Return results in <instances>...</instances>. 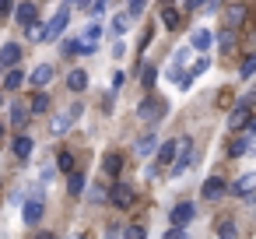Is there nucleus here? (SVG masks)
<instances>
[{
    "label": "nucleus",
    "mask_w": 256,
    "mask_h": 239,
    "mask_svg": "<svg viewBox=\"0 0 256 239\" xmlns=\"http://www.w3.org/2000/svg\"><path fill=\"white\" fill-rule=\"evenodd\" d=\"M252 190H256V172H246L232 183V193H238V197H249Z\"/></svg>",
    "instance_id": "15"
},
{
    "label": "nucleus",
    "mask_w": 256,
    "mask_h": 239,
    "mask_svg": "<svg viewBox=\"0 0 256 239\" xmlns=\"http://www.w3.org/2000/svg\"><path fill=\"white\" fill-rule=\"evenodd\" d=\"M81 113H84V106H81V102H74L67 113H56V116H53V123H50V134H53V137H64V134L74 127V120H78Z\"/></svg>",
    "instance_id": "1"
},
{
    "label": "nucleus",
    "mask_w": 256,
    "mask_h": 239,
    "mask_svg": "<svg viewBox=\"0 0 256 239\" xmlns=\"http://www.w3.org/2000/svg\"><path fill=\"white\" fill-rule=\"evenodd\" d=\"M154 81H158V67H151V64H148V67H144V74H140V85H144V88H151Z\"/></svg>",
    "instance_id": "30"
},
{
    "label": "nucleus",
    "mask_w": 256,
    "mask_h": 239,
    "mask_svg": "<svg viewBox=\"0 0 256 239\" xmlns=\"http://www.w3.org/2000/svg\"><path fill=\"white\" fill-rule=\"evenodd\" d=\"M109 200H112L120 211H126V207H134L137 193H134V186H126V183H112V186H109Z\"/></svg>",
    "instance_id": "2"
},
{
    "label": "nucleus",
    "mask_w": 256,
    "mask_h": 239,
    "mask_svg": "<svg viewBox=\"0 0 256 239\" xmlns=\"http://www.w3.org/2000/svg\"><path fill=\"white\" fill-rule=\"evenodd\" d=\"M120 169H123V158H120L116 151H109V155L102 158V172H106L109 179H116V176H120Z\"/></svg>",
    "instance_id": "18"
},
{
    "label": "nucleus",
    "mask_w": 256,
    "mask_h": 239,
    "mask_svg": "<svg viewBox=\"0 0 256 239\" xmlns=\"http://www.w3.org/2000/svg\"><path fill=\"white\" fill-rule=\"evenodd\" d=\"M42 211H46V204H42V200H36V197H28V200H25V207H22L25 225H36V221L42 218Z\"/></svg>",
    "instance_id": "11"
},
{
    "label": "nucleus",
    "mask_w": 256,
    "mask_h": 239,
    "mask_svg": "<svg viewBox=\"0 0 256 239\" xmlns=\"http://www.w3.org/2000/svg\"><path fill=\"white\" fill-rule=\"evenodd\" d=\"M238 74H242V78H246V81H249V78H252V74H256V53H252V57H249V60H246V64H242V71H238Z\"/></svg>",
    "instance_id": "34"
},
{
    "label": "nucleus",
    "mask_w": 256,
    "mask_h": 239,
    "mask_svg": "<svg viewBox=\"0 0 256 239\" xmlns=\"http://www.w3.org/2000/svg\"><path fill=\"white\" fill-rule=\"evenodd\" d=\"M224 190H228V186H224V179H221V176H210V179L204 183V200H218Z\"/></svg>",
    "instance_id": "17"
},
{
    "label": "nucleus",
    "mask_w": 256,
    "mask_h": 239,
    "mask_svg": "<svg viewBox=\"0 0 256 239\" xmlns=\"http://www.w3.org/2000/svg\"><path fill=\"white\" fill-rule=\"evenodd\" d=\"M84 186H88L84 172H70V179H67V193H70V197H78V193H84Z\"/></svg>",
    "instance_id": "22"
},
{
    "label": "nucleus",
    "mask_w": 256,
    "mask_h": 239,
    "mask_svg": "<svg viewBox=\"0 0 256 239\" xmlns=\"http://www.w3.org/2000/svg\"><path fill=\"white\" fill-rule=\"evenodd\" d=\"M11 148H14V155H18V158H32V148H36V144H32V137H28V134H22V137H14V144H11Z\"/></svg>",
    "instance_id": "21"
},
{
    "label": "nucleus",
    "mask_w": 256,
    "mask_h": 239,
    "mask_svg": "<svg viewBox=\"0 0 256 239\" xmlns=\"http://www.w3.org/2000/svg\"><path fill=\"white\" fill-rule=\"evenodd\" d=\"M46 109H50V95H46V92H39V95L32 99V113H46Z\"/></svg>",
    "instance_id": "31"
},
{
    "label": "nucleus",
    "mask_w": 256,
    "mask_h": 239,
    "mask_svg": "<svg viewBox=\"0 0 256 239\" xmlns=\"http://www.w3.org/2000/svg\"><path fill=\"white\" fill-rule=\"evenodd\" d=\"M0 106H4V95H0Z\"/></svg>",
    "instance_id": "46"
},
{
    "label": "nucleus",
    "mask_w": 256,
    "mask_h": 239,
    "mask_svg": "<svg viewBox=\"0 0 256 239\" xmlns=\"http://www.w3.org/2000/svg\"><path fill=\"white\" fill-rule=\"evenodd\" d=\"M218 239H238V228H235V221H218Z\"/></svg>",
    "instance_id": "29"
},
{
    "label": "nucleus",
    "mask_w": 256,
    "mask_h": 239,
    "mask_svg": "<svg viewBox=\"0 0 256 239\" xmlns=\"http://www.w3.org/2000/svg\"><path fill=\"white\" fill-rule=\"evenodd\" d=\"M25 32H28V39H32V43H46V39H50V25H42V22H36V25H32V29H25Z\"/></svg>",
    "instance_id": "26"
},
{
    "label": "nucleus",
    "mask_w": 256,
    "mask_h": 239,
    "mask_svg": "<svg viewBox=\"0 0 256 239\" xmlns=\"http://www.w3.org/2000/svg\"><path fill=\"white\" fill-rule=\"evenodd\" d=\"M11 15V0H0V18H8Z\"/></svg>",
    "instance_id": "41"
},
{
    "label": "nucleus",
    "mask_w": 256,
    "mask_h": 239,
    "mask_svg": "<svg viewBox=\"0 0 256 239\" xmlns=\"http://www.w3.org/2000/svg\"><path fill=\"white\" fill-rule=\"evenodd\" d=\"M249 123H252L249 106H246V102H242V106H235V109H232V116H228V127H232V130H249Z\"/></svg>",
    "instance_id": "8"
},
{
    "label": "nucleus",
    "mask_w": 256,
    "mask_h": 239,
    "mask_svg": "<svg viewBox=\"0 0 256 239\" xmlns=\"http://www.w3.org/2000/svg\"><path fill=\"white\" fill-rule=\"evenodd\" d=\"M14 22H18L22 29H32V25H36V4H18V8H14Z\"/></svg>",
    "instance_id": "12"
},
{
    "label": "nucleus",
    "mask_w": 256,
    "mask_h": 239,
    "mask_svg": "<svg viewBox=\"0 0 256 239\" xmlns=\"http://www.w3.org/2000/svg\"><path fill=\"white\" fill-rule=\"evenodd\" d=\"M25 85V71H8V78H4V92H18Z\"/></svg>",
    "instance_id": "23"
},
{
    "label": "nucleus",
    "mask_w": 256,
    "mask_h": 239,
    "mask_svg": "<svg viewBox=\"0 0 256 239\" xmlns=\"http://www.w3.org/2000/svg\"><path fill=\"white\" fill-rule=\"evenodd\" d=\"M162 239H186V232H182V228H176V225H172V228H168V232H165V235H162Z\"/></svg>",
    "instance_id": "39"
},
{
    "label": "nucleus",
    "mask_w": 256,
    "mask_h": 239,
    "mask_svg": "<svg viewBox=\"0 0 256 239\" xmlns=\"http://www.w3.org/2000/svg\"><path fill=\"white\" fill-rule=\"evenodd\" d=\"M53 74H56V67H53V64H39V67L28 74V81H32L36 88H46V85L53 81Z\"/></svg>",
    "instance_id": "10"
},
{
    "label": "nucleus",
    "mask_w": 256,
    "mask_h": 239,
    "mask_svg": "<svg viewBox=\"0 0 256 239\" xmlns=\"http://www.w3.org/2000/svg\"><path fill=\"white\" fill-rule=\"evenodd\" d=\"M0 71H4V67H0Z\"/></svg>",
    "instance_id": "47"
},
{
    "label": "nucleus",
    "mask_w": 256,
    "mask_h": 239,
    "mask_svg": "<svg viewBox=\"0 0 256 239\" xmlns=\"http://www.w3.org/2000/svg\"><path fill=\"white\" fill-rule=\"evenodd\" d=\"M190 162H193V141L186 137V144H182V155L176 158V165H172V176H182L186 169H190Z\"/></svg>",
    "instance_id": "14"
},
{
    "label": "nucleus",
    "mask_w": 256,
    "mask_h": 239,
    "mask_svg": "<svg viewBox=\"0 0 256 239\" xmlns=\"http://www.w3.org/2000/svg\"><path fill=\"white\" fill-rule=\"evenodd\" d=\"M210 43H214V36L207 29H196L193 32V50H210Z\"/></svg>",
    "instance_id": "27"
},
{
    "label": "nucleus",
    "mask_w": 256,
    "mask_h": 239,
    "mask_svg": "<svg viewBox=\"0 0 256 239\" xmlns=\"http://www.w3.org/2000/svg\"><path fill=\"white\" fill-rule=\"evenodd\" d=\"M56 169H64V172H74V155H70V151H60V158H56Z\"/></svg>",
    "instance_id": "32"
},
{
    "label": "nucleus",
    "mask_w": 256,
    "mask_h": 239,
    "mask_svg": "<svg viewBox=\"0 0 256 239\" xmlns=\"http://www.w3.org/2000/svg\"><path fill=\"white\" fill-rule=\"evenodd\" d=\"M162 25H165L168 32H176V29L182 25V18H179V8H162Z\"/></svg>",
    "instance_id": "19"
},
{
    "label": "nucleus",
    "mask_w": 256,
    "mask_h": 239,
    "mask_svg": "<svg viewBox=\"0 0 256 239\" xmlns=\"http://www.w3.org/2000/svg\"><path fill=\"white\" fill-rule=\"evenodd\" d=\"M28 116H32V109H25L22 102H14V106H11V123H14V127H25V123H28Z\"/></svg>",
    "instance_id": "24"
},
{
    "label": "nucleus",
    "mask_w": 256,
    "mask_h": 239,
    "mask_svg": "<svg viewBox=\"0 0 256 239\" xmlns=\"http://www.w3.org/2000/svg\"><path fill=\"white\" fill-rule=\"evenodd\" d=\"M196 218V204H190V200H182V204H176L172 207V225L176 228H182V225H190Z\"/></svg>",
    "instance_id": "6"
},
{
    "label": "nucleus",
    "mask_w": 256,
    "mask_h": 239,
    "mask_svg": "<svg viewBox=\"0 0 256 239\" xmlns=\"http://www.w3.org/2000/svg\"><path fill=\"white\" fill-rule=\"evenodd\" d=\"M182 144H186V137H176V141H165V144L158 148V158H162V165H176V158L182 155Z\"/></svg>",
    "instance_id": "5"
},
{
    "label": "nucleus",
    "mask_w": 256,
    "mask_h": 239,
    "mask_svg": "<svg viewBox=\"0 0 256 239\" xmlns=\"http://www.w3.org/2000/svg\"><path fill=\"white\" fill-rule=\"evenodd\" d=\"M207 67H210V60H207V57H200V60H196V64L190 67V74H193V78H200V74H204Z\"/></svg>",
    "instance_id": "35"
},
{
    "label": "nucleus",
    "mask_w": 256,
    "mask_h": 239,
    "mask_svg": "<svg viewBox=\"0 0 256 239\" xmlns=\"http://www.w3.org/2000/svg\"><path fill=\"white\" fill-rule=\"evenodd\" d=\"M246 151H252V134H238V137L228 144V155H232V158H242Z\"/></svg>",
    "instance_id": "13"
},
{
    "label": "nucleus",
    "mask_w": 256,
    "mask_h": 239,
    "mask_svg": "<svg viewBox=\"0 0 256 239\" xmlns=\"http://www.w3.org/2000/svg\"><path fill=\"white\" fill-rule=\"evenodd\" d=\"M84 39H88V46H95V43L102 39V29H98V25H88V29H84Z\"/></svg>",
    "instance_id": "33"
},
{
    "label": "nucleus",
    "mask_w": 256,
    "mask_h": 239,
    "mask_svg": "<svg viewBox=\"0 0 256 239\" xmlns=\"http://www.w3.org/2000/svg\"><path fill=\"white\" fill-rule=\"evenodd\" d=\"M246 15H249V11H246L242 4H232V8L224 11V32H235V29H242V25H246Z\"/></svg>",
    "instance_id": "7"
},
{
    "label": "nucleus",
    "mask_w": 256,
    "mask_h": 239,
    "mask_svg": "<svg viewBox=\"0 0 256 239\" xmlns=\"http://www.w3.org/2000/svg\"><path fill=\"white\" fill-rule=\"evenodd\" d=\"M144 11V0H130V18H137Z\"/></svg>",
    "instance_id": "40"
},
{
    "label": "nucleus",
    "mask_w": 256,
    "mask_h": 239,
    "mask_svg": "<svg viewBox=\"0 0 256 239\" xmlns=\"http://www.w3.org/2000/svg\"><path fill=\"white\" fill-rule=\"evenodd\" d=\"M123 239H148V232H144L140 225H130V228L123 232Z\"/></svg>",
    "instance_id": "36"
},
{
    "label": "nucleus",
    "mask_w": 256,
    "mask_h": 239,
    "mask_svg": "<svg viewBox=\"0 0 256 239\" xmlns=\"http://www.w3.org/2000/svg\"><path fill=\"white\" fill-rule=\"evenodd\" d=\"M200 4H210V0H200Z\"/></svg>",
    "instance_id": "45"
},
{
    "label": "nucleus",
    "mask_w": 256,
    "mask_h": 239,
    "mask_svg": "<svg viewBox=\"0 0 256 239\" xmlns=\"http://www.w3.org/2000/svg\"><path fill=\"white\" fill-rule=\"evenodd\" d=\"M0 137H4V123H0Z\"/></svg>",
    "instance_id": "44"
},
{
    "label": "nucleus",
    "mask_w": 256,
    "mask_h": 239,
    "mask_svg": "<svg viewBox=\"0 0 256 239\" xmlns=\"http://www.w3.org/2000/svg\"><path fill=\"white\" fill-rule=\"evenodd\" d=\"M165 109H168L165 102H158V99H144V102L137 106V116H140L144 123H158V120L165 116Z\"/></svg>",
    "instance_id": "3"
},
{
    "label": "nucleus",
    "mask_w": 256,
    "mask_h": 239,
    "mask_svg": "<svg viewBox=\"0 0 256 239\" xmlns=\"http://www.w3.org/2000/svg\"><path fill=\"white\" fill-rule=\"evenodd\" d=\"M154 148H158V134H144V137H137V155H140V158H148Z\"/></svg>",
    "instance_id": "20"
},
{
    "label": "nucleus",
    "mask_w": 256,
    "mask_h": 239,
    "mask_svg": "<svg viewBox=\"0 0 256 239\" xmlns=\"http://www.w3.org/2000/svg\"><path fill=\"white\" fill-rule=\"evenodd\" d=\"M190 60V50H179L176 57H172V67H168V78H176L179 81V71H182V64Z\"/></svg>",
    "instance_id": "28"
},
{
    "label": "nucleus",
    "mask_w": 256,
    "mask_h": 239,
    "mask_svg": "<svg viewBox=\"0 0 256 239\" xmlns=\"http://www.w3.org/2000/svg\"><path fill=\"white\" fill-rule=\"evenodd\" d=\"M67 25H70V8H60V11L53 15V22H50V39H46V43H56V39L67 32Z\"/></svg>",
    "instance_id": "4"
},
{
    "label": "nucleus",
    "mask_w": 256,
    "mask_h": 239,
    "mask_svg": "<svg viewBox=\"0 0 256 239\" xmlns=\"http://www.w3.org/2000/svg\"><path fill=\"white\" fill-rule=\"evenodd\" d=\"M120 232H126V228H120V225H109V228H106V239H123Z\"/></svg>",
    "instance_id": "38"
},
{
    "label": "nucleus",
    "mask_w": 256,
    "mask_h": 239,
    "mask_svg": "<svg viewBox=\"0 0 256 239\" xmlns=\"http://www.w3.org/2000/svg\"><path fill=\"white\" fill-rule=\"evenodd\" d=\"M232 46H235V36L232 32H221V53H228Z\"/></svg>",
    "instance_id": "37"
},
{
    "label": "nucleus",
    "mask_w": 256,
    "mask_h": 239,
    "mask_svg": "<svg viewBox=\"0 0 256 239\" xmlns=\"http://www.w3.org/2000/svg\"><path fill=\"white\" fill-rule=\"evenodd\" d=\"M22 64V46L18 43H4L0 46V67H18Z\"/></svg>",
    "instance_id": "9"
},
{
    "label": "nucleus",
    "mask_w": 256,
    "mask_h": 239,
    "mask_svg": "<svg viewBox=\"0 0 256 239\" xmlns=\"http://www.w3.org/2000/svg\"><path fill=\"white\" fill-rule=\"evenodd\" d=\"M70 239H88V235H70Z\"/></svg>",
    "instance_id": "43"
},
{
    "label": "nucleus",
    "mask_w": 256,
    "mask_h": 239,
    "mask_svg": "<svg viewBox=\"0 0 256 239\" xmlns=\"http://www.w3.org/2000/svg\"><path fill=\"white\" fill-rule=\"evenodd\" d=\"M67 88L78 95V92H84L88 88V74H84V67H74L70 74H67Z\"/></svg>",
    "instance_id": "16"
},
{
    "label": "nucleus",
    "mask_w": 256,
    "mask_h": 239,
    "mask_svg": "<svg viewBox=\"0 0 256 239\" xmlns=\"http://www.w3.org/2000/svg\"><path fill=\"white\" fill-rule=\"evenodd\" d=\"M126 29H130V15H116V18H112V25H109V36L116 39V36H123Z\"/></svg>",
    "instance_id": "25"
},
{
    "label": "nucleus",
    "mask_w": 256,
    "mask_h": 239,
    "mask_svg": "<svg viewBox=\"0 0 256 239\" xmlns=\"http://www.w3.org/2000/svg\"><path fill=\"white\" fill-rule=\"evenodd\" d=\"M36 239H56V235H53V232H42V235H36Z\"/></svg>",
    "instance_id": "42"
}]
</instances>
